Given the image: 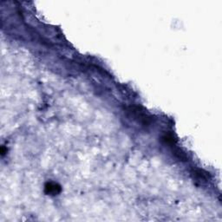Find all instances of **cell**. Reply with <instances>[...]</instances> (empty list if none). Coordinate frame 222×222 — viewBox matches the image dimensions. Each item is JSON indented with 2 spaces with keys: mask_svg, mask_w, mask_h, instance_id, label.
I'll list each match as a JSON object with an SVG mask.
<instances>
[{
  "mask_svg": "<svg viewBox=\"0 0 222 222\" xmlns=\"http://www.w3.org/2000/svg\"><path fill=\"white\" fill-rule=\"evenodd\" d=\"M46 192L48 194H56L57 193L60 192V188L57 186L56 184L54 183H49L46 186Z\"/></svg>",
  "mask_w": 222,
  "mask_h": 222,
  "instance_id": "cell-1",
  "label": "cell"
}]
</instances>
